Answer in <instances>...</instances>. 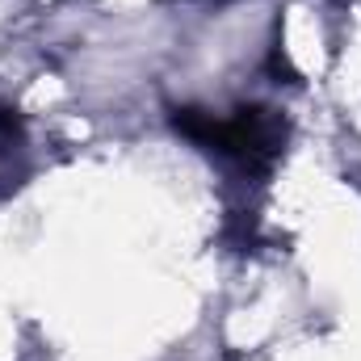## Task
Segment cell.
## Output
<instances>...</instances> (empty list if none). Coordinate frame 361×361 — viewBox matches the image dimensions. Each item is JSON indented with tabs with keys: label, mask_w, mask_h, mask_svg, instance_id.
<instances>
[{
	"label": "cell",
	"mask_w": 361,
	"mask_h": 361,
	"mask_svg": "<svg viewBox=\"0 0 361 361\" xmlns=\"http://www.w3.org/2000/svg\"><path fill=\"white\" fill-rule=\"evenodd\" d=\"M173 126L185 139H193L202 147H214V152L240 160L252 173H265L286 147V122L265 105H240L227 118L180 105V109H173Z\"/></svg>",
	"instance_id": "cell-1"
}]
</instances>
